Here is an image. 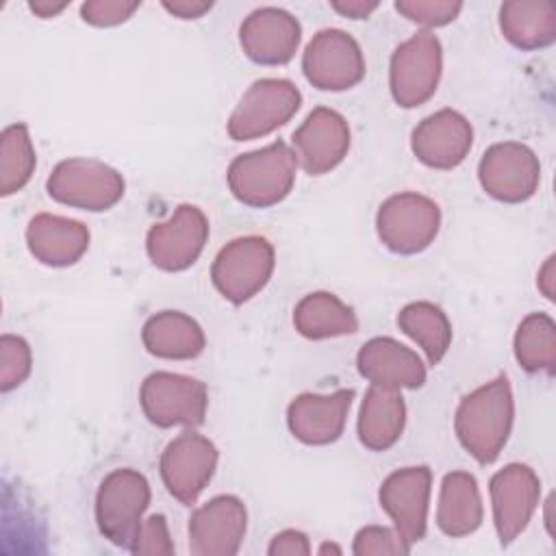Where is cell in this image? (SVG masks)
Segmentation results:
<instances>
[{
	"instance_id": "obj_34",
	"label": "cell",
	"mask_w": 556,
	"mask_h": 556,
	"mask_svg": "<svg viewBox=\"0 0 556 556\" xmlns=\"http://www.w3.org/2000/svg\"><path fill=\"white\" fill-rule=\"evenodd\" d=\"M139 2L128 0H91L80 7V15L91 26H117L132 17Z\"/></svg>"
},
{
	"instance_id": "obj_12",
	"label": "cell",
	"mask_w": 556,
	"mask_h": 556,
	"mask_svg": "<svg viewBox=\"0 0 556 556\" xmlns=\"http://www.w3.org/2000/svg\"><path fill=\"white\" fill-rule=\"evenodd\" d=\"M478 180L486 195L506 204H519L539 189L541 163L519 141L493 143L478 163Z\"/></svg>"
},
{
	"instance_id": "obj_37",
	"label": "cell",
	"mask_w": 556,
	"mask_h": 556,
	"mask_svg": "<svg viewBox=\"0 0 556 556\" xmlns=\"http://www.w3.org/2000/svg\"><path fill=\"white\" fill-rule=\"evenodd\" d=\"M163 9L180 20H198L206 11L213 9V2H202V0H165Z\"/></svg>"
},
{
	"instance_id": "obj_38",
	"label": "cell",
	"mask_w": 556,
	"mask_h": 556,
	"mask_svg": "<svg viewBox=\"0 0 556 556\" xmlns=\"http://www.w3.org/2000/svg\"><path fill=\"white\" fill-rule=\"evenodd\" d=\"M337 13L345 15V17H352V20H365L369 17L376 9H378V2H365V0H339V2H332L330 4Z\"/></svg>"
},
{
	"instance_id": "obj_22",
	"label": "cell",
	"mask_w": 556,
	"mask_h": 556,
	"mask_svg": "<svg viewBox=\"0 0 556 556\" xmlns=\"http://www.w3.org/2000/svg\"><path fill=\"white\" fill-rule=\"evenodd\" d=\"M26 245L30 254L50 267H67L80 261L89 248V230L83 222L39 213L26 226Z\"/></svg>"
},
{
	"instance_id": "obj_20",
	"label": "cell",
	"mask_w": 556,
	"mask_h": 556,
	"mask_svg": "<svg viewBox=\"0 0 556 556\" xmlns=\"http://www.w3.org/2000/svg\"><path fill=\"white\" fill-rule=\"evenodd\" d=\"M352 397V389L298 395L287 408L291 434L306 445H328L337 441L345 428Z\"/></svg>"
},
{
	"instance_id": "obj_21",
	"label": "cell",
	"mask_w": 556,
	"mask_h": 556,
	"mask_svg": "<svg viewBox=\"0 0 556 556\" xmlns=\"http://www.w3.org/2000/svg\"><path fill=\"white\" fill-rule=\"evenodd\" d=\"M358 374L376 387L417 389L426 382V365L410 348L391 337L369 339L356 354Z\"/></svg>"
},
{
	"instance_id": "obj_18",
	"label": "cell",
	"mask_w": 556,
	"mask_h": 556,
	"mask_svg": "<svg viewBox=\"0 0 556 556\" xmlns=\"http://www.w3.org/2000/svg\"><path fill=\"white\" fill-rule=\"evenodd\" d=\"M300 39V22L278 7H261L252 11L239 28L241 50L258 65L289 63L298 52Z\"/></svg>"
},
{
	"instance_id": "obj_7",
	"label": "cell",
	"mask_w": 556,
	"mask_h": 556,
	"mask_svg": "<svg viewBox=\"0 0 556 556\" xmlns=\"http://www.w3.org/2000/svg\"><path fill=\"white\" fill-rule=\"evenodd\" d=\"M441 228V208L428 195L404 191L387 198L376 213V232L395 254L426 250Z\"/></svg>"
},
{
	"instance_id": "obj_1",
	"label": "cell",
	"mask_w": 556,
	"mask_h": 556,
	"mask_svg": "<svg viewBox=\"0 0 556 556\" xmlns=\"http://www.w3.org/2000/svg\"><path fill=\"white\" fill-rule=\"evenodd\" d=\"M515 419V400L508 378L502 374L467 393L454 415L460 445L480 465L493 463L504 450Z\"/></svg>"
},
{
	"instance_id": "obj_35",
	"label": "cell",
	"mask_w": 556,
	"mask_h": 556,
	"mask_svg": "<svg viewBox=\"0 0 556 556\" xmlns=\"http://www.w3.org/2000/svg\"><path fill=\"white\" fill-rule=\"evenodd\" d=\"M132 554H174V543L169 539L167 521L163 515H150L143 519L141 530L137 534V541L130 549Z\"/></svg>"
},
{
	"instance_id": "obj_14",
	"label": "cell",
	"mask_w": 556,
	"mask_h": 556,
	"mask_svg": "<svg viewBox=\"0 0 556 556\" xmlns=\"http://www.w3.org/2000/svg\"><path fill=\"white\" fill-rule=\"evenodd\" d=\"M493 526L502 545L513 543L530 523L541 500V480L532 467L510 463L489 482Z\"/></svg>"
},
{
	"instance_id": "obj_13",
	"label": "cell",
	"mask_w": 556,
	"mask_h": 556,
	"mask_svg": "<svg viewBox=\"0 0 556 556\" xmlns=\"http://www.w3.org/2000/svg\"><path fill=\"white\" fill-rule=\"evenodd\" d=\"M208 239V219L202 208L180 204L146 235V252L154 267L163 271H182L198 261Z\"/></svg>"
},
{
	"instance_id": "obj_31",
	"label": "cell",
	"mask_w": 556,
	"mask_h": 556,
	"mask_svg": "<svg viewBox=\"0 0 556 556\" xmlns=\"http://www.w3.org/2000/svg\"><path fill=\"white\" fill-rule=\"evenodd\" d=\"M33 369V352L26 339L17 334H2L0 339V389L11 391L20 387Z\"/></svg>"
},
{
	"instance_id": "obj_17",
	"label": "cell",
	"mask_w": 556,
	"mask_h": 556,
	"mask_svg": "<svg viewBox=\"0 0 556 556\" xmlns=\"http://www.w3.org/2000/svg\"><path fill=\"white\" fill-rule=\"evenodd\" d=\"M248 530V510L237 495H217L193 510L189 549L195 556H232Z\"/></svg>"
},
{
	"instance_id": "obj_19",
	"label": "cell",
	"mask_w": 556,
	"mask_h": 556,
	"mask_svg": "<svg viewBox=\"0 0 556 556\" xmlns=\"http://www.w3.org/2000/svg\"><path fill=\"white\" fill-rule=\"evenodd\" d=\"M473 143V128L469 119L454 111L441 109L424 117L413 135L410 148L417 161L434 169H452L465 161Z\"/></svg>"
},
{
	"instance_id": "obj_10",
	"label": "cell",
	"mask_w": 556,
	"mask_h": 556,
	"mask_svg": "<svg viewBox=\"0 0 556 556\" xmlns=\"http://www.w3.org/2000/svg\"><path fill=\"white\" fill-rule=\"evenodd\" d=\"M306 80L321 91H343L365 76V56L358 41L339 28L319 30L302 54Z\"/></svg>"
},
{
	"instance_id": "obj_23",
	"label": "cell",
	"mask_w": 556,
	"mask_h": 556,
	"mask_svg": "<svg viewBox=\"0 0 556 556\" xmlns=\"http://www.w3.org/2000/svg\"><path fill=\"white\" fill-rule=\"evenodd\" d=\"M141 341L152 356L187 361L202 354L206 337L202 326L182 311H161L141 328Z\"/></svg>"
},
{
	"instance_id": "obj_36",
	"label": "cell",
	"mask_w": 556,
	"mask_h": 556,
	"mask_svg": "<svg viewBox=\"0 0 556 556\" xmlns=\"http://www.w3.org/2000/svg\"><path fill=\"white\" fill-rule=\"evenodd\" d=\"M267 554L269 556H306L311 554V543L304 532L289 528L274 534V539L269 541Z\"/></svg>"
},
{
	"instance_id": "obj_3",
	"label": "cell",
	"mask_w": 556,
	"mask_h": 556,
	"mask_svg": "<svg viewBox=\"0 0 556 556\" xmlns=\"http://www.w3.org/2000/svg\"><path fill=\"white\" fill-rule=\"evenodd\" d=\"M150 504V484L137 469H113L96 493V523L113 545L132 549Z\"/></svg>"
},
{
	"instance_id": "obj_6",
	"label": "cell",
	"mask_w": 556,
	"mask_h": 556,
	"mask_svg": "<svg viewBox=\"0 0 556 556\" xmlns=\"http://www.w3.org/2000/svg\"><path fill=\"white\" fill-rule=\"evenodd\" d=\"M302 93L287 78L254 80L232 109L226 130L235 141L265 137L285 126L300 109Z\"/></svg>"
},
{
	"instance_id": "obj_28",
	"label": "cell",
	"mask_w": 556,
	"mask_h": 556,
	"mask_svg": "<svg viewBox=\"0 0 556 556\" xmlns=\"http://www.w3.org/2000/svg\"><path fill=\"white\" fill-rule=\"evenodd\" d=\"M397 326L426 354L430 365H439L452 343V324L441 306L432 302H410L397 313Z\"/></svg>"
},
{
	"instance_id": "obj_32",
	"label": "cell",
	"mask_w": 556,
	"mask_h": 556,
	"mask_svg": "<svg viewBox=\"0 0 556 556\" xmlns=\"http://www.w3.org/2000/svg\"><path fill=\"white\" fill-rule=\"evenodd\" d=\"M395 9L410 22H417L426 28L445 26L460 13L463 4L456 0H400Z\"/></svg>"
},
{
	"instance_id": "obj_29",
	"label": "cell",
	"mask_w": 556,
	"mask_h": 556,
	"mask_svg": "<svg viewBox=\"0 0 556 556\" xmlns=\"http://www.w3.org/2000/svg\"><path fill=\"white\" fill-rule=\"evenodd\" d=\"M513 352L530 374H554L556 369V324L547 313H530L517 326Z\"/></svg>"
},
{
	"instance_id": "obj_39",
	"label": "cell",
	"mask_w": 556,
	"mask_h": 556,
	"mask_svg": "<svg viewBox=\"0 0 556 556\" xmlns=\"http://www.w3.org/2000/svg\"><path fill=\"white\" fill-rule=\"evenodd\" d=\"M536 287L541 289V293L547 300H554V291H556V256H547V261L543 263V267L539 269L536 276Z\"/></svg>"
},
{
	"instance_id": "obj_16",
	"label": "cell",
	"mask_w": 556,
	"mask_h": 556,
	"mask_svg": "<svg viewBox=\"0 0 556 556\" xmlns=\"http://www.w3.org/2000/svg\"><path fill=\"white\" fill-rule=\"evenodd\" d=\"M298 167L311 176L334 169L350 150V126L341 113L328 106L313 109L291 135Z\"/></svg>"
},
{
	"instance_id": "obj_27",
	"label": "cell",
	"mask_w": 556,
	"mask_h": 556,
	"mask_svg": "<svg viewBox=\"0 0 556 556\" xmlns=\"http://www.w3.org/2000/svg\"><path fill=\"white\" fill-rule=\"evenodd\" d=\"M293 326L306 339H330L358 330L354 311L328 291L304 295L293 308Z\"/></svg>"
},
{
	"instance_id": "obj_24",
	"label": "cell",
	"mask_w": 556,
	"mask_h": 556,
	"mask_svg": "<svg viewBox=\"0 0 556 556\" xmlns=\"http://www.w3.org/2000/svg\"><path fill=\"white\" fill-rule=\"evenodd\" d=\"M406 424L402 391L371 384L358 410V439L367 450L384 452L397 443Z\"/></svg>"
},
{
	"instance_id": "obj_26",
	"label": "cell",
	"mask_w": 556,
	"mask_h": 556,
	"mask_svg": "<svg viewBox=\"0 0 556 556\" xmlns=\"http://www.w3.org/2000/svg\"><path fill=\"white\" fill-rule=\"evenodd\" d=\"M500 28L519 50H539L556 39V9L549 2L513 0L500 7Z\"/></svg>"
},
{
	"instance_id": "obj_11",
	"label": "cell",
	"mask_w": 556,
	"mask_h": 556,
	"mask_svg": "<svg viewBox=\"0 0 556 556\" xmlns=\"http://www.w3.org/2000/svg\"><path fill=\"white\" fill-rule=\"evenodd\" d=\"M217 458L215 443L193 428L172 439L161 454V478L169 495L180 504H195L217 469Z\"/></svg>"
},
{
	"instance_id": "obj_5",
	"label": "cell",
	"mask_w": 556,
	"mask_h": 556,
	"mask_svg": "<svg viewBox=\"0 0 556 556\" xmlns=\"http://www.w3.org/2000/svg\"><path fill=\"white\" fill-rule=\"evenodd\" d=\"M46 189L52 200L83 208V211H109L124 195V176L96 159H65L48 176Z\"/></svg>"
},
{
	"instance_id": "obj_2",
	"label": "cell",
	"mask_w": 556,
	"mask_h": 556,
	"mask_svg": "<svg viewBox=\"0 0 556 556\" xmlns=\"http://www.w3.org/2000/svg\"><path fill=\"white\" fill-rule=\"evenodd\" d=\"M298 161L293 150L274 141L261 150L239 154L228 165V187L232 195L254 208H267L282 202L295 182Z\"/></svg>"
},
{
	"instance_id": "obj_33",
	"label": "cell",
	"mask_w": 556,
	"mask_h": 556,
	"mask_svg": "<svg viewBox=\"0 0 556 556\" xmlns=\"http://www.w3.org/2000/svg\"><path fill=\"white\" fill-rule=\"evenodd\" d=\"M352 552L356 556H371V554H408L410 543H406L395 528L384 526H365L356 532Z\"/></svg>"
},
{
	"instance_id": "obj_9",
	"label": "cell",
	"mask_w": 556,
	"mask_h": 556,
	"mask_svg": "<svg viewBox=\"0 0 556 556\" xmlns=\"http://www.w3.org/2000/svg\"><path fill=\"white\" fill-rule=\"evenodd\" d=\"M139 404L148 421L159 428H195L204 421L208 391L198 378L154 371L141 384Z\"/></svg>"
},
{
	"instance_id": "obj_15",
	"label": "cell",
	"mask_w": 556,
	"mask_h": 556,
	"mask_svg": "<svg viewBox=\"0 0 556 556\" xmlns=\"http://www.w3.org/2000/svg\"><path fill=\"white\" fill-rule=\"evenodd\" d=\"M432 471L426 465L402 467L384 478L378 491L382 510L391 517L393 528L406 543L424 539L428 528Z\"/></svg>"
},
{
	"instance_id": "obj_40",
	"label": "cell",
	"mask_w": 556,
	"mask_h": 556,
	"mask_svg": "<svg viewBox=\"0 0 556 556\" xmlns=\"http://www.w3.org/2000/svg\"><path fill=\"white\" fill-rule=\"evenodd\" d=\"M30 7V11L33 13H37L39 17H54V15H59L65 7H67V2H50V0H37V2H30L28 4Z\"/></svg>"
},
{
	"instance_id": "obj_4",
	"label": "cell",
	"mask_w": 556,
	"mask_h": 556,
	"mask_svg": "<svg viewBox=\"0 0 556 556\" xmlns=\"http://www.w3.org/2000/svg\"><path fill=\"white\" fill-rule=\"evenodd\" d=\"M274 265V245L265 237L248 235L219 250L211 267V280L224 300L243 304L269 282Z\"/></svg>"
},
{
	"instance_id": "obj_25",
	"label": "cell",
	"mask_w": 556,
	"mask_h": 556,
	"mask_svg": "<svg viewBox=\"0 0 556 556\" xmlns=\"http://www.w3.org/2000/svg\"><path fill=\"white\" fill-rule=\"evenodd\" d=\"M484 506L476 478L469 471H452L443 478L437 504V526L443 534L458 539L476 532Z\"/></svg>"
},
{
	"instance_id": "obj_8",
	"label": "cell",
	"mask_w": 556,
	"mask_h": 556,
	"mask_svg": "<svg viewBox=\"0 0 556 556\" xmlns=\"http://www.w3.org/2000/svg\"><path fill=\"white\" fill-rule=\"evenodd\" d=\"M443 70V48L434 33L419 30L395 48L389 63V89L397 106L413 109L430 100Z\"/></svg>"
},
{
	"instance_id": "obj_30",
	"label": "cell",
	"mask_w": 556,
	"mask_h": 556,
	"mask_svg": "<svg viewBox=\"0 0 556 556\" xmlns=\"http://www.w3.org/2000/svg\"><path fill=\"white\" fill-rule=\"evenodd\" d=\"M37 154L28 128L11 124L0 135V193H17L33 176Z\"/></svg>"
}]
</instances>
